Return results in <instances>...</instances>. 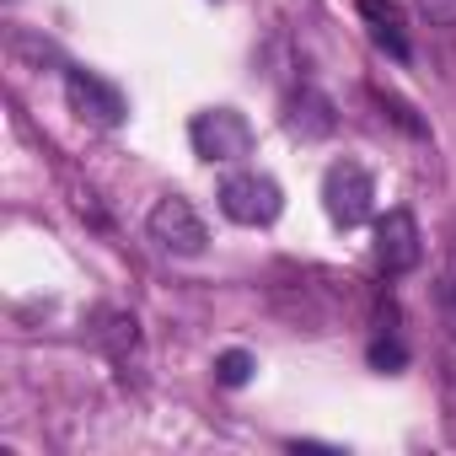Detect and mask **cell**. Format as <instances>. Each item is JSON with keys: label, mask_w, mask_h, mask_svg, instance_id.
Segmentation results:
<instances>
[{"label": "cell", "mask_w": 456, "mask_h": 456, "mask_svg": "<svg viewBox=\"0 0 456 456\" xmlns=\"http://www.w3.org/2000/svg\"><path fill=\"white\" fill-rule=\"evenodd\" d=\"M188 140H193V156L209 161V167H225V161L253 156V124L237 108H204V113H193Z\"/></svg>", "instance_id": "cell-1"}, {"label": "cell", "mask_w": 456, "mask_h": 456, "mask_svg": "<svg viewBox=\"0 0 456 456\" xmlns=\"http://www.w3.org/2000/svg\"><path fill=\"white\" fill-rule=\"evenodd\" d=\"M145 232H151V242H156L161 253H172V258H199V253L209 248V232H204L199 209H193L188 199H177V193L156 199V209L145 215Z\"/></svg>", "instance_id": "cell-2"}, {"label": "cell", "mask_w": 456, "mask_h": 456, "mask_svg": "<svg viewBox=\"0 0 456 456\" xmlns=\"http://www.w3.org/2000/svg\"><path fill=\"white\" fill-rule=\"evenodd\" d=\"M220 209L237 225H274L285 209V193L269 172H232L220 183Z\"/></svg>", "instance_id": "cell-3"}, {"label": "cell", "mask_w": 456, "mask_h": 456, "mask_svg": "<svg viewBox=\"0 0 456 456\" xmlns=\"http://www.w3.org/2000/svg\"><path fill=\"white\" fill-rule=\"evenodd\" d=\"M370 199H376V183L360 161H333L322 172V209L333 225H344V232H354V225L370 220Z\"/></svg>", "instance_id": "cell-4"}, {"label": "cell", "mask_w": 456, "mask_h": 456, "mask_svg": "<svg viewBox=\"0 0 456 456\" xmlns=\"http://www.w3.org/2000/svg\"><path fill=\"white\" fill-rule=\"evenodd\" d=\"M65 102H70L76 118H86V124H97V129H118V124L129 118L124 92L108 86V81L92 76V70H65Z\"/></svg>", "instance_id": "cell-5"}, {"label": "cell", "mask_w": 456, "mask_h": 456, "mask_svg": "<svg viewBox=\"0 0 456 456\" xmlns=\"http://www.w3.org/2000/svg\"><path fill=\"white\" fill-rule=\"evenodd\" d=\"M419 220L408 215V209H387L381 220H376V242H370V258H376V269L387 274V280H397V274H408V269H419Z\"/></svg>", "instance_id": "cell-6"}, {"label": "cell", "mask_w": 456, "mask_h": 456, "mask_svg": "<svg viewBox=\"0 0 456 456\" xmlns=\"http://www.w3.org/2000/svg\"><path fill=\"white\" fill-rule=\"evenodd\" d=\"M285 129L296 140H328L338 129V113H333V97L317 92V86H301L296 97H285Z\"/></svg>", "instance_id": "cell-7"}, {"label": "cell", "mask_w": 456, "mask_h": 456, "mask_svg": "<svg viewBox=\"0 0 456 456\" xmlns=\"http://www.w3.org/2000/svg\"><path fill=\"white\" fill-rule=\"evenodd\" d=\"M360 6V17H365V28H370V38L392 54V60H408V33H403V12L392 6V0H354Z\"/></svg>", "instance_id": "cell-8"}, {"label": "cell", "mask_w": 456, "mask_h": 456, "mask_svg": "<svg viewBox=\"0 0 456 456\" xmlns=\"http://www.w3.org/2000/svg\"><path fill=\"white\" fill-rule=\"evenodd\" d=\"M113 360H129L134 354V344H140V322L129 317V312H97V333H92Z\"/></svg>", "instance_id": "cell-9"}, {"label": "cell", "mask_w": 456, "mask_h": 456, "mask_svg": "<svg viewBox=\"0 0 456 456\" xmlns=\"http://www.w3.org/2000/svg\"><path fill=\"white\" fill-rule=\"evenodd\" d=\"M253 370H258V360H253L248 349H225V354H215V381H220V387H248Z\"/></svg>", "instance_id": "cell-10"}, {"label": "cell", "mask_w": 456, "mask_h": 456, "mask_svg": "<svg viewBox=\"0 0 456 456\" xmlns=\"http://www.w3.org/2000/svg\"><path fill=\"white\" fill-rule=\"evenodd\" d=\"M370 365H376V370H403V365H408V349H403L397 338H376V344H370Z\"/></svg>", "instance_id": "cell-11"}, {"label": "cell", "mask_w": 456, "mask_h": 456, "mask_svg": "<svg viewBox=\"0 0 456 456\" xmlns=\"http://www.w3.org/2000/svg\"><path fill=\"white\" fill-rule=\"evenodd\" d=\"M419 17L435 22V28H456V0H413Z\"/></svg>", "instance_id": "cell-12"}, {"label": "cell", "mask_w": 456, "mask_h": 456, "mask_svg": "<svg viewBox=\"0 0 456 456\" xmlns=\"http://www.w3.org/2000/svg\"><path fill=\"white\" fill-rule=\"evenodd\" d=\"M376 102H381V108H387V113H392V118H397L408 134H424V124L413 118V108H408V102H397V97H376Z\"/></svg>", "instance_id": "cell-13"}, {"label": "cell", "mask_w": 456, "mask_h": 456, "mask_svg": "<svg viewBox=\"0 0 456 456\" xmlns=\"http://www.w3.org/2000/svg\"><path fill=\"white\" fill-rule=\"evenodd\" d=\"M445 317H451V333H456V280L445 285Z\"/></svg>", "instance_id": "cell-14"}]
</instances>
